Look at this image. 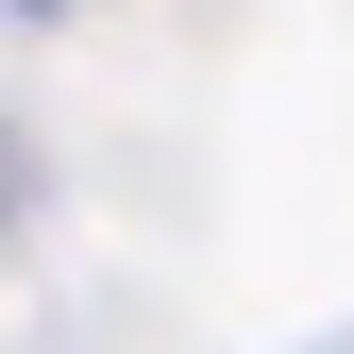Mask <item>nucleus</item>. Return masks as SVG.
Returning <instances> with one entry per match:
<instances>
[{
  "label": "nucleus",
  "mask_w": 354,
  "mask_h": 354,
  "mask_svg": "<svg viewBox=\"0 0 354 354\" xmlns=\"http://www.w3.org/2000/svg\"><path fill=\"white\" fill-rule=\"evenodd\" d=\"M0 17H84V0H0Z\"/></svg>",
  "instance_id": "nucleus-1"
}]
</instances>
